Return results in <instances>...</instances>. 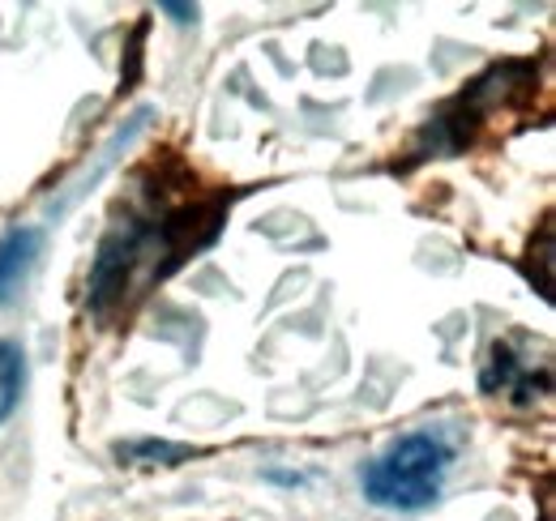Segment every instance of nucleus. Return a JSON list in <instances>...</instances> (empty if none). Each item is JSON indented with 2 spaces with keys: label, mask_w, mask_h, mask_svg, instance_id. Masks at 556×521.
I'll return each mask as SVG.
<instances>
[{
  "label": "nucleus",
  "mask_w": 556,
  "mask_h": 521,
  "mask_svg": "<svg viewBox=\"0 0 556 521\" xmlns=\"http://www.w3.org/2000/svg\"><path fill=\"white\" fill-rule=\"evenodd\" d=\"M458 461V436L441 423L412 428L394 436L372 461L359 470L364 500L390 513H424L441 500L445 479Z\"/></svg>",
  "instance_id": "obj_1"
},
{
  "label": "nucleus",
  "mask_w": 556,
  "mask_h": 521,
  "mask_svg": "<svg viewBox=\"0 0 556 521\" xmlns=\"http://www.w3.org/2000/svg\"><path fill=\"white\" fill-rule=\"evenodd\" d=\"M150 116H154V107H138V112H134V116H129V120H125L121 129L112 132V141H108V145L99 150V163H94V171H86L81 180H73L70 193L61 196V201H52V214H56V218H61V214H70L73 205H77V201H81L86 193H90V185H99V180H103V176L112 171V163L121 158V150H129V145L138 141L141 132H146Z\"/></svg>",
  "instance_id": "obj_2"
},
{
  "label": "nucleus",
  "mask_w": 556,
  "mask_h": 521,
  "mask_svg": "<svg viewBox=\"0 0 556 521\" xmlns=\"http://www.w3.org/2000/svg\"><path fill=\"white\" fill-rule=\"evenodd\" d=\"M43 253V227H13L0 240V304H9Z\"/></svg>",
  "instance_id": "obj_3"
},
{
  "label": "nucleus",
  "mask_w": 556,
  "mask_h": 521,
  "mask_svg": "<svg viewBox=\"0 0 556 521\" xmlns=\"http://www.w3.org/2000/svg\"><path fill=\"white\" fill-rule=\"evenodd\" d=\"M26 390V346L17 338H0V423L17 410Z\"/></svg>",
  "instance_id": "obj_4"
},
{
  "label": "nucleus",
  "mask_w": 556,
  "mask_h": 521,
  "mask_svg": "<svg viewBox=\"0 0 556 521\" xmlns=\"http://www.w3.org/2000/svg\"><path fill=\"white\" fill-rule=\"evenodd\" d=\"M116 454L141 461V466H172L180 457H189V445H167V441H129V445H116Z\"/></svg>",
  "instance_id": "obj_5"
},
{
  "label": "nucleus",
  "mask_w": 556,
  "mask_h": 521,
  "mask_svg": "<svg viewBox=\"0 0 556 521\" xmlns=\"http://www.w3.org/2000/svg\"><path fill=\"white\" fill-rule=\"evenodd\" d=\"M159 9H163V13H172V22H180V26H189V22L198 17V9H193V4H172V0H163Z\"/></svg>",
  "instance_id": "obj_6"
}]
</instances>
